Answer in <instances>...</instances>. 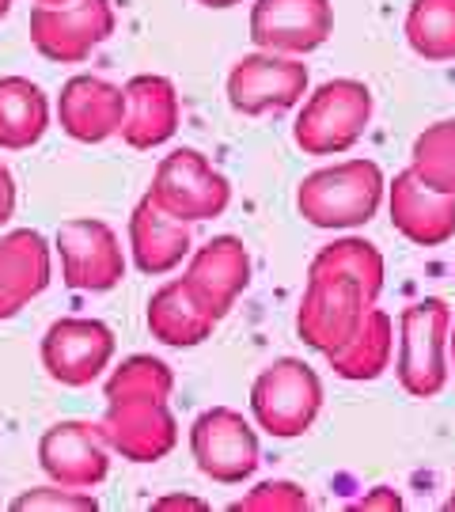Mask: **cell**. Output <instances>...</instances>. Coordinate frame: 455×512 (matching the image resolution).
Masks as SVG:
<instances>
[{"instance_id": "8d00e7d4", "label": "cell", "mask_w": 455, "mask_h": 512, "mask_svg": "<svg viewBox=\"0 0 455 512\" xmlns=\"http://www.w3.org/2000/svg\"><path fill=\"white\" fill-rule=\"evenodd\" d=\"M35 4H69V0H35Z\"/></svg>"}, {"instance_id": "9a60e30c", "label": "cell", "mask_w": 455, "mask_h": 512, "mask_svg": "<svg viewBox=\"0 0 455 512\" xmlns=\"http://www.w3.org/2000/svg\"><path fill=\"white\" fill-rule=\"evenodd\" d=\"M182 281H186L190 296L220 323L251 285L247 243L239 236H213L209 243H201L198 251H190L186 258Z\"/></svg>"}, {"instance_id": "4fadbf2b", "label": "cell", "mask_w": 455, "mask_h": 512, "mask_svg": "<svg viewBox=\"0 0 455 512\" xmlns=\"http://www.w3.org/2000/svg\"><path fill=\"white\" fill-rule=\"evenodd\" d=\"M99 433L126 463H160L179 444V421L167 399H122L107 403Z\"/></svg>"}, {"instance_id": "1f68e13d", "label": "cell", "mask_w": 455, "mask_h": 512, "mask_svg": "<svg viewBox=\"0 0 455 512\" xmlns=\"http://www.w3.org/2000/svg\"><path fill=\"white\" fill-rule=\"evenodd\" d=\"M152 509L156 512H167V509H194V512H205L209 505L201 501V497H190V494H171V497H156L152 501Z\"/></svg>"}, {"instance_id": "603a6c76", "label": "cell", "mask_w": 455, "mask_h": 512, "mask_svg": "<svg viewBox=\"0 0 455 512\" xmlns=\"http://www.w3.org/2000/svg\"><path fill=\"white\" fill-rule=\"evenodd\" d=\"M391 357H395V319L383 308H372L364 315L361 330L353 334V342L330 353L327 361L334 376H342L349 384H368L391 368Z\"/></svg>"}, {"instance_id": "83f0119b", "label": "cell", "mask_w": 455, "mask_h": 512, "mask_svg": "<svg viewBox=\"0 0 455 512\" xmlns=\"http://www.w3.org/2000/svg\"><path fill=\"white\" fill-rule=\"evenodd\" d=\"M308 505L311 501L304 486H296L292 478H270L232 501V512H304Z\"/></svg>"}, {"instance_id": "52a82bcc", "label": "cell", "mask_w": 455, "mask_h": 512, "mask_svg": "<svg viewBox=\"0 0 455 512\" xmlns=\"http://www.w3.org/2000/svg\"><path fill=\"white\" fill-rule=\"evenodd\" d=\"M110 0H69V4H35L31 8V46L46 61L80 65L114 35Z\"/></svg>"}, {"instance_id": "f1b7e54d", "label": "cell", "mask_w": 455, "mask_h": 512, "mask_svg": "<svg viewBox=\"0 0 455 512\" xmlns=\"http://www.w3.org/2000/svg\"><path fill=\"white\" fill-rule=\"evenodd\" d=\"M12 509L16 512H95L99 509V501L91 490H73V486H35V490H27V494H19L12 501Z\"/></svg>"}, {"instance_id": "5b68a950", "label": "cell", "mask_w": 455, "mask_h": 512, "mask_svg": "<svg viewBox=\"0 0 455 512\" xmlns=\"http://www.w3.org/2000/svg\"><path fill=\"white\" fill-rule=\"evenodd\" d=\"M323 410V380L300 357H277L251 384V414L273 440L304 437Z\"/></svg>"}, {"instance_id": "d6a6232c", "label": "cell", "mask_w": 455, "mask_h": 512, "mask_svg": "<svg viewBox=\"0 0 455 512\" xmlns=\"http://www.w3.org/2000/svg\"><path fill=\"white\" fill-rule=\"evenodd\" d=\"M194 4H201V8H236L243 0H194Z\"/></svg>"}, {"instance_id": "ac0fdd59", "label": "cell", "mask_w": 455, "mask_h": 512, "mask_svg": "<svg viewBox=\"0 0 455 512\" xmlns=\"http://www.w3.org/2000/svg\"><path fill=\"white\" fill-rule=\"evenodd\" d=\"M54 281V247L38 228L0 236V319H16Z\"/></svg>"}, {"instance_id": "9c48e42d", "label": "cell", "mask_w": 455, "mask_h": 512, "mask_svg": "<svg viewBox=\"0 0 455 512\" xmlns=\"http://www.w3.org/2000/svg\"><path fill=\"white\" fill-rule=\"evenodd\" d=\"M190 456L205 478L220 486H239L251 478L262 463L258 433L251 421L232 406H209L190 425Z\"/></svg>"}, {"instance_id": "e0dca14e", "label": "cell", "mask_w": 455, "mask_h": 512, "mask_svg": "<svg viewBox=\"0 0 455 512\" xmlns=\"http://www.w3.org/2000/svg\"><path fill=\"white\" fill-rule=\"evenodd\" d=\"M383 198L395 232L414 247H444L448 239H455V194L425 186L410 167L387 183Z\"/></svg>"}, {"instance_id": "d590c367", "label": "cell", "mask_w": 455, "mask_h": 512, "mask_svg": "<svg viewBox=\"0 0 455 512\" xmlns=\"http://www.w3.org/2000/svg\"><path fill=\"white\" fill-rule=\"evenodd\" d=\"M444 509H448V512H455V490H452V497H448V501H444Z\"/></svg>"}, {"instance_id": "d6986e66", "label": "cell", "mask_w": 455, "mask_h": 512, "mask_svg": "<svg viewBox=\"0 0 455 512\" xmlns=\"http://www.w3.org/2000/svg\"><path fill=\"white\" fill-rule=\"evenodd\" d=\"M126 92V122L118 129V137L137 152L167 145L182 122V103L175 84L160 73H137L122 84Z\"/></svg>"}, {"instance_id": "7402d4cb", "label": "cell", "mask_w": 455, "mask_h": 512, "mask_svg": "<svg viewBox=\"0 0 455 512\" xmlns=\"http://www.w3.org/2000/svg\"><path fill=\"white\" fill-rule=\"evenodd\" d=\"M50 129V95L31 76H0V148L23 152Z\"/></svg>"}, {"instance_id": "4dcf8cb0", "label": "cell", "mask_w": 455, "mask_h": 512, "mask_svg": "<svg viewBox=\"0 0 455 512\" xmlns=\"http://www.w3.org/2000/svg\"><path fill=\"white\" fill-rule=\"evenodd\" d=\"M349 509H387V512H399L402 509V497L391 490V486H376L368 497H357Z\"/></svg>"}, {"instance_id": "3957f363", "label": "cell", "mask_w": 455, "mask_h": 512, "mask_svg": "<svg viewBox=\"0 0 455 512\" xmlns=\"http://www.w3.org/2000/svg\"><path fill=\"white\" fill-rule=\"evenodd\" d=\"M372 92L364 80L338 76L300 99L292 141L304 156H342L364 137L372 122Z\"/></svg>"}, {"instance_id": "6da1fadb", "label": "cell", "mask_w": 455, "mask_h": 512, "mask_svg": "<svg viewBox=\"0 0 455 512\" xmlns=\"http://www.w3.org/2000/svg\"><path fill=\"white\" fill-rule=\"evenodd\" d=\"M387 179L380 164L372 160H346V164L319 167L304 175L296 190V209L311 228L338 232V228H361L380 213Z\"/></svg>"}, {"instance_id": "5bb4252c", "label": "cell", "mask_w": 455, "mask_h": 512, "mask_svg": "<svg viewBox=\"0 0 455 512\" xmlns=\"http://www.w3.org/2000/svg\"><path fill=\"white\" fill-rule=\"evenodd\" d=\"M334 35L330 0H255L251 4V42L270 54L304 57L327 46Z\"/></svg>"}, {"instance_id": "ba28073f", "label": "cell", "mask_w": 455, "mask_h": 512, "mask_svg": "<svg viewBox=\"0 0 455 512\" xmlns=\"http://www.w3.org/2000/svg\"><path fill=\"white\" fill-rule=\"evenodd\" d=\"M304 95H308V65L300 57L255 50L228 69V107L243 118L285 114L300 107Z\"/></svg>"}, {"instance_id": "484cf974", "label": "cell", "mask_w": 455, "mask_h": 512, "mask_svg": "<svg viewBox=\"0 0 455 512\" xmlns=\"http://www.w3.org/2000/svg\"><path fill=\"white\" fill-rule=\"evenodd\" d=\"M410 171L440 194H455V118L433 122L414 137Z\"/></svg>"}, {"instance_id": "44dd1931", "label": "cell", "mask_w": 455, "mask_h": 512, "mask_svg": "<svg viewBox=\"0 0 455 512\" xmlns=\"http://www.w3.org/2000/svg\"><path fill=\"white\" fill-rule=\"evenodd\" d=\"M145 327H148V334H152L156 342H164V346L194 349V346H201L205 338H213L217 319L190 296L182 277H171V281H164L156 293L148 296Z\"/></svg>"}, {"instance_id": "7a4b0ae2", "label": "cell", "mask_w": 455, "mask_h": 512, "mask_svg": "<svg viewBox=\"0 0 455 512\" xmlns=\"http://www.w3.org/2000/svg\"><path fill=\"white\" fill-rule=\"evenodd\" d=\"M372 308L376 300L364 293L357 277L327 266H308V285L296 308V334L308 349L330 357L353 342V334L361 330L364 315Z\"/></svg>"}, {"instance_id": "8992f818", "label": "cell", "mask_w": 455, "mask_h": 512, "mask_svg": "<svg viewBox=\"0 0 455 512\" xmlns=\"http://www.w3.org/2000/svg\"><path fill=\"white\" fill-rule=\"evenodd\" d=\"M145 198L160 213L186 224L224 217V209L232 205V183L209 164V156L198 148H171L164 160L152 171Z\"/></svg>"}, {"instance_id": "e575fe53", "label": "cell", "mask_w": 455, "mask_h": 512, "mask_svg": "<svg viewBox=\"0 0 455 512\" xmlns=\"http://www.w3.org/2000/svg\"><path fill=\"white\" fill-rule=\"evenodd\" d=\"M8 12H12V0H0V19L8 16Z\"/></svg>"}, {"instance_id": "d4e9b609", "label": "cell", "mask_w": 455, "mask_h": 512, "mask_svg": "<svg viewBox=\"0 0 455 512\" xmlns=\"http://www.w3.org/2000/svg\"><path fill=\"white\" fill-rule=\"evenodd\" d=\"M175 391V372L167 361L152 357V353H129L122 365L114 368L103 384V399L107 403H122V399H171Z\"/></svg>"}, {"instance_id": "836d02e7", "label": "cell", "mask_w": 455, "mask_h": 512, "mask_svg": "<svg viewBox=\"0 0 455 512\" xmlns=\"http://www.w3.org/2000/svg\"><path fill=\"white\" fill-rule=\"evenodd\" d=\"M448 361H452V368H455V323H452V330H448Z\"/></svg>"}, {"instance_id": "277c9868", "label": "cell", "mask_w": 455, "mask_h": 512, "mask_svg": "<svg viewBox=\"0 0 455 512\" xmlns=\"http://www.w3.org/2000/svg\"><path fill=\"white\" fill-rule=\"evenodd\" d=\"M448 330H452V308L440 296H425L402 308L395 376L410 399H433L448 384L452 376Z\"/></svg>"}, {"instance_id": "30bf717a", "label": "cell", "mask_w": 455, "mask_h": 512, "mask_svg": "<svg viewBox=\"0 0 455 512\" xmlns=\"http://www.w3.org/2000/svg\"><path fill=\"white\" fill-rule=\"evenodd\" d=\"M54 251L61 258V281L73 293H110L126 277V255L107 220H65L54 236Z\"/></svg>"}, {"instance_id": "7c38bea8", "label": "cell", "mask_w": 455, "mask_h": 512, "mask_svg": "<svg viewBox=\"0 0 455 512\" xmlns=\"http://www.w3.org/2000/svg\"><path fill=\"white\" fill-rule=\"evenodd\" d=\"M38 467L57 486L95 490L110 475V444L99 433V421L65 418L38 437Z\"/></svg>"}, {"instance_id": "2e32d148", "label": "cell", "mask_w": 455, "mask_h": 512, "mask_svg": "<svg viewBox=\"0 0 455 512\" xmlns=\"http://www.w3.org/2000/svg\"><path fill=\"white\" fill-rule=\"evenodd\" d=\"M126 122V92L103 76H69L57 95V126L80 145H103Z\"/></svg>"}, {"instance_id": "f546056e", "label": "cell", "mask_w": 455, "mask_h": 512, "mask_svg": "<svg viewBox=\"0 0 455 512\" xmlns=\"http://www.w3.org/2000/svg\"><path fill=\"white\" fill-rule=\"evenodd\" d=\"M16 217V175L0 160V228Z\"/></svg>"}, {"instance_id": "cb8c5ba5", "label": "cell", "mask_w": 455, "mask_h": 512, "mask_svg": "<svg viewBox=\"0 0 455 512\" xmlns=\"http://www.w3.org/2000/svg\"><path fill=\"white\" fill-rule=\"evenodd\" d=\"M402 31L421 61H455V0H410Z\"/></svg>"}, {"instance_id": "8fae6325", "label": "cell", "mask_w": 455, "mask_h": 512, "mask_svg": "<svg viewBox=\"0 0 455 512\" xmlns=\"http://www.w3.org/2000/svg\"><path fill=\"white\" fill-rule=\"evenodd\" d=\"M114 330L103 319H84V315H69V319H54L46 334H42V368L46 376L61 387H88L95 384L114 361Z\"/></svg>"}, {"instance_id": "ffe728a7", "label": "cell", "mask_w": 455, "mask_h": 512, "mask_svg": "<svg viewBox=\"0 0 455 512\" xmlns=\"http://www.w3.org/2000/svg\"><path fill=\"white\" fill-rule=\"evenodd\" d=\"M129 251H133V262L141 274L164 277L190 258L194 236H190L186 220L167 217L148 198H141L129 213Z\"/></svg>"}, {"instance_id": "4316f807", "label": "cell", "mask_w": 455, "mask_h": 512, "mask_svg": "<svg viewBox=\"0 0 455 512\" xmlns=\"http://www.w3.org/2000/svg\"><path fill=\"white\" fill-rule=\"evenodd\" d=\"M311 266H327V270H342V274L357 277L364 285V293L372 300H380L383 293V277H387V266H383V255L376 243H368L364 236H342L319 247Z\"/></svg>"}]
</instances>
